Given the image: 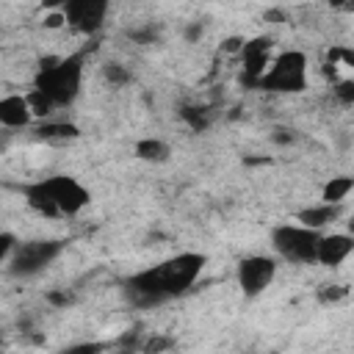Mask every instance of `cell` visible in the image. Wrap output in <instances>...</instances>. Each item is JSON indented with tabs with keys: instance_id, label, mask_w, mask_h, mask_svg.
I'll use <instances>...</instances> for the list:
<instances>
[{
	"instance_id": "1",
	"label": "cell",
	"mask_w": 354,
	"mask_h": 354,
	"mask_svg": "<svg viewBox=\"0 0 354 354\" xmlns=\"http://www.w3.org/2000/svg\"><path fill=\"white\" fill-rule=\"evenodd\" d=\"M207 257L202 252H180L171 254L144 271H136L124 279V299L133 307H158L171 301L194 288L205 268Z\"/></svg>"
},
{
	"instance_id": "2",
	"label": "cell",
	"mask_w": 354,
	"mask_h": 354,
	"mask_svg": "<svg viewBox=\"0 0 354 354\" xmlns=\"http://www.w3.org/2000/svg\"><path fill=\"white\" fill-rule=\"evenodd\" d=\"M25 205L44 218H72L91 202V191L72 174H50L22 188Z\"/></svg>"
},
{
	"instance_id": "3",
	"label": "cell",
	"mask_w": 354,
	"mask_h": 354,
	"mask_svg": "<svg viewBox=\"0 0 354 354\" xmlns=\"http://www.w3.org/2000/svg\"><path fill=\"white\" fill-rule=\"evenodd\" d=\"M83 72H86V50L69 53L64 58H50L41 61L33 77V88H39L55 108H66L80 97Z\"/></svg>"
},
{
	"instance_id": "4",
	"label": "cell",
	"mask_w": 354,
	"mask_h": 354,
	"mask_svg": "<svg viewBox=\"0 0 354 354\" xmlns=\"http://www.w3.org/2000/svg\"><path fill=\"white\" fill-rule=\"evenodd\" d=\"M252 86L271 94H301L307 88V55L301 50L279 53L268 64V69H263L252 80Z\"/></svg>"
},
{
	"instance_id": "5",
	"label": "cell",
	"mask_w": 354,
	"mask_h": 354,
	"mask_svg": "<svg viewBox=\"0 0 354 354\" xmlns=\"http://www.w3.org/2000/svg\"><path fill=\"white\" fill-rule=\"evenodd\" d=\"M66 249V241L61 238H33V241H17L8 254V274L28 279L50 268Z\"/></svg>"
},
{
	"instance_id": "6",
	"label": "cell",
	"mask_w": 354,
	"mask_h": 354,
	"mask_svg": "<svg viewBox=\"0 0 354 354\" xmlns=\"http://www.w3.org/2000/svg\"><path fill=\"white\" fill-rule=\"evenodd\" d=\"M318 238H321V230H313V227H304V224H277L271 230V246L277 252L279 260H288V263H296V266H307V263H315V246H318Z\"/></svg>"
},
{
	"instance_id": "7",
	"label": "cell",
	"mask_w": 354,
	"mask_h": 354,
	"mask_svg": "<svg viewBox=\"0 0 354 354\" xmlns=\"http://www.w3.org/2000/svg\"><path fill=\"white\" fill-rule=\"evenodd\" d=\"M277 268V257L271 254H246L235 266V282L246 299H257L274 285Z\"/></svg>"
},
{
	"instance_id": "8",
	"label": "cell",
	"mask_w": 354,
	"mask_h": 354,
	"mask_svg": "<svg viewBox=\"0 0 354 354\" xmlns=\"http://www.w3.org/2000/svg\"><path fill=\"white\" fill-rule=\"evenodd\" d=\"M111 11V0H61V14L66 25L83 36H94L102 30Z\"/></svg>"
},
{
	"instance_id": "9",
	"label": "cell",
	"mask_w": 354,
	"mask_h": 354,
	"mask_svg": "<svg viewBox=\"0 0 354 354\" xmlns=\"http://www.w3.org/2000/svg\"><path fill=\"white\" fill-rule=\"evenodd\" d=\"M354 252V238L348 232H321L318 246H315V263L326 268L343 266Z\"/></svg>"
},
{
	"instance_id": "10",
	"label": "cell",
	"mask_w": 354,
	"mask_h": 354,
	"mask_svg": "<svg viewBox=\"0 0 354 354\" xmlns=\"http://www.w3.org/2000/svg\"><path fill=\"white\" fill-rule=\"evenodd\" d=\"M33 124V113L25 94H6L0 97V127L6 130H25Z\"/></svg>"
},
{
	"instance_id": "11",
	"label": "cell",
	"mask_w": 354,
	"mask_h": 354,
	"mask_svg": "<svg viewBox=\"0 0 354 354\" xmlns=\"http://www.w3.org/2000/svg\"><path fill=\"white\" fill-rule=\"evenodd\" d=\"M343 216V202H318V205H310V207H301L296 213V221L304 224V227H313V230H326L329 224H335L337 218Z\"/></svg>"
},
{
	"instance_id": "12",
	"label": "cell",
	"mask_w": 354,
	"mask_h": 354,
	"mask_svg": "<svg viewBox=\"0 0 354 354\" xmlns=\"http://www.w3.org/2000/svg\"><path fill=\"white\" fill-rule=\"evenodd\" d=\"M33 136L44 144H69L80 138V127L64 119H44L41 124L33 127Z\"/></svg>"
},
{
	"instance_id": "13",
	"label": "cell",
	"mask_w": 354,
	"mask_h": 354,
	"mask_svg": "<svg viewBox=\"0 0 354 354\" xmlns=\"http://www.w3.org/2000/svg\"><path fill=\"white\" fill-rule=\"evenodd\" d=\"M136 158L144 160V163H166L171 158V147L163 141V138H155V136H147V138H138L136 147H133Z\"/></svg>"
},
{
	"instance_id": "14",
	"label": "cell",
	"mask_w": 354,
	"mask_h": 354,
	"mask_svg": "<svg viewBox=\"0 0 354 354\" xmlns=\"http://www.w3.org/2000/svg\"><path fill=\"white\" fill-rule=\"evenodd\" d=\"M351 191H354V177L337 174V177H332V180L324 183V188H321V202H343V205H346V199H348Z\"/></svg>"
},
{
	"instance_id": "15",
	"label": "cell",
	"mask_w": 354,
	"mask_h": 354,
	"mask_svg": "<svg viewBox=\"0 0 354 354\" xmlns=\"http://www.w3.org/2000/svg\"><path fill=\"white\" fill-rule=\"evenodd\" d=\"M180 119L194 130V133H205L213 122V111L202 108V105H183L180 108Z\"/></svg>"
},
{
	"instance_id": "16",
	"label": "cell",
	"mask_w": 354,
	"mask_h": 354,
	"mask_svg": "<svg viewBox=\"0 0 354 354\" xmlns=\"http://www.w3.org/2000/svg\"><path fill=\"white\" fill-rule=\"evenodd\" d=\"M28 105H30V113H33V119H50V113L55 111V105L39 91V88H30L28 94Z\"/></svg>"
},
{
	"instance_id": "17",
	"label": "cell",
	"mask_w": 354,
	"mask_h": 354,
	"mask_svg": "<svg viewBox=\"0 0 354 354\" xmlns=\"http://www.w3.org/2000/svg\"><path fill=\"white\" fill-rule=\"evenodd\" d=\"M102 77H105L111 86H127V83L133 80L130 69H127L124 64H119V61H108V64L102 66Z\"/></svg>"
},
{
	"instance_id": "18",
	"label": "cell",
	"mask_w": 354,
	"mask_h": 354,
	"mask_svg": "<svg viewBox=\"0 0 354 354\" xmlns=\"http://www.w3.org/2000/svg\"><path fill=\"white\" fill-rule=\"evenodd\" d=\"M332 94L337 97L340 105L351 108V105H354V77H343V80H337L335 88H332Z\"/></svg>"
},
{
	"instance_id": "19",
	"label": "cell",
	"mask_w": 354,
	"mask_h": 354,
	"mask_svg": "<svg viewBox=\"0 0 354 354\" xmlns=\"http://www.w3.org/2000/svg\"><path fill=\"white\" fill-rule=\"evenodd\" d=\"M166 348H174V340L171 337H160V335H152L141 343V351H166Z\"/></svg>"
},
{
	"instance_id": "20",
	"label": "cell",
	"mask_w": 354,
	"mask_h": 354,
	"mask_svg": "<svg viewBox=\"0 0 354 354\" xmlns=\"http://www.w3.org/2000/svg\"><path fill=\"white\" fill-rule=\"evenodd\" d=\"M14 243H17V235H14V232L0 230V263H6V260H8V254H11Z\"/></svg>"
},
{
	"instance_id": "21",
	"label": "cell",
	"mask_w": 354,
	"mask_h": 354,
	"mask_svg": "<svg viewBox=\"0 0 354 354\" xmlns=\"http://www.w3.org/2000/svg\"><path fill=\"white\" fill-rule=\"evenodd\" d=\"M133 41H141V44H155V39H158V33H155V28L149 25V28H138V30H130L127 33Z\"/></svg>"
},
{
	"instance_id": "22",
	"label": "cell",
	"mask_w": 354,
	"mask_h": 354,
	"mask_svg": "<svg viewBox=\"0 0 354 354\" xmlns=\"http://www.w3.org/2000/svg\"><path fill=\"white\" fill-rule=\"evenodd\" d=\"M348 290L343 288V285H324V290H321V299L324 301H335V299H343Z\"/></svg>"
},
{
	"instance_id": "23",
	"label": "cell",
	"mask_w": 354,
	"mask_h": 354,
	"mask_svg": "<svg viewBox=\"0 0 354 354\" xmlns=\"http://www.w3.org/2000/svg\"><path fill=\"white\" fill-rule=\"evenodd\" d=\"M183 36H185V41H199V39L205 36V25H202V22H188Z\"/></svg>"
},
{
	"instance_id": "24",
	"label": "cell",
	"mask_w": 354,
	"mask_h": 354,
	"mask_svg": "<svg viewBox=\"0 0 354 354\" xmlns=\"http://www.w3.org/2000/svg\"><path fill=\"white\" fill-rule=\"evenodd\" d=\"M61 25H66V19H64V14H61V8L44 17V28H50V30H55V28H61Z\"/></svg>"
},
{
	"instance_id": "25",
	"label": "cell",
	"mask_w": 354,
	"mask_h": 354,
	"mask_svg": "<svg viewBox=\"0 0 354 354\" xmlns=\"http://www.w3.org/2000/svg\"><path fill=\"white\" fill-rule=\"evenodd\" d=\"M274 141H279V144H290V141H293V133H290V130H277Z\"/></svg>"
}]
</instances>
